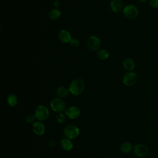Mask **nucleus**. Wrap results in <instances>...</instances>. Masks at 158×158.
<instances>
[{
	"mask_svg": "<svg viewBox=\"0 0 158 158\" xmlns=\"http://www.w3.org/2000/svg\"><path fill=\"white\" fill-rule=\"evenodd\" d=\"M85 89V82L81 78H76L73 79L69 88L70 93L74 96H78L81 94Z\"/></svg>",
	"mask_w": 158,
	"mask_h": 158,
	"instance_id": "obj_1",
	"label": "nucleus"
},
{
	"mask_svg": "<svg viewBox=\"0 0 158 158\" xmlns=\"http://www.w3.org/2000/svg\"><path fill=\"white\" fill-rule=\"evenodd\" d=\"M35 115L38 121H44L47 120L49 116V111L48 108L44 105H39L35 109Z\"/></svg>",
	"mask_w": 158,
	"mask_h": 158,
	"instance_id": "obj_2",
	"label": "nucleus"
},
{
	"mask_svg": "<svg viewBox=\"0 0 158 158\" xmlns=\"http://www.w3.org/2000/svg\"><path fill=\"white\" fill-rule=\"evenodd\" d=\"M50 106L53 111L57 113L63 112L66 109V104L65 101L59 98L53 99L51 101Z\"/></svg>",
	"mask_w": 158,
	"mask_h": 158,
	"instance_id": "obj_3",
	"label": "nucleus"
},
{
	"mask_svg": "<svg viewBox=\"0 0 158 158\" xmlns=\"http://www.w3.org/2000/svg\"><path fill=\"white\" fill-rule=\"evenodd\" d=\"M123 14L128 19H135L139 15V10L136 6L128 4L123 8Z\"/></svg>",
	"mask_w": 158,
	"mask_h": 158,
	"instance_id": "obj_4",
	"label": "nucleus"
},
{
	"mask_svg": "<svg viewBox=\"0 0 158 158\" xmlns=\"http://www.w3.org/2000/svg\"><path fill=\"white\" fill-rule=\"evenodd\" d=\"M80 134L79 128L75 125H69L64 130V135L65 137L70 139L76 138Z\"/></svg>",
	"mask_w": 158,
	"mask_h": 158,
	"instance_id": "obj_5",
	"label": "nucleus"
},
{
	"mask_svg": "<svg viewBox=\"0 0 158 158\" xmlns=\"http://www.w3.org/2000/svg\"><path fill=\"white\" fill-rule=\"evenodd\" d=\"M137 74L134 72H128L123 76L122 82L125 85L127 86H130L135 85L137 82Z\"/></svg>",
	"mask_w": 158,
	"mask_h": 158,
	"instance_id": "obj_6",
	"label": "nucleus"
},
{
	"mask_svg": "<svg viewBox=\"0 0 158 158\" xmlns=\"http://www.w3.org/2000/svg\"><path fill=\"white\" fill-rule=\"evenodd\" d=\"M133 153L135 156L142 157L146 156L149 152L148 147L144 144H136L133 146Z\"/></svg>",
	"mask_w": 158,
	"mask_h": 158,
	"instance_id": "obj_7",
	"label": "nucleus"
},
{
	"mask_svg": "<svg viewBox=\"0 0 158 158\" xmlns=\"http://www.w3.org/2000/svg\"><path fill=\"white\" fill-rule=\"evenodd\" d=\"M86 43L88 47L92 51H96L101 46L100 39L94 35L89 36L87 39Z\"/></svg>",
	"mask_w": 158,
	"mask_h": 158,
	"instance_id": "obj_8",
	"label": "nucleus"
},
{
	"mask_svg": "<svg viewBox=\"0 0 158 158\" xmlns=\"http://www.w3.org/2000/svg\"><path fill=\"white\" fill-rule=\"evenodd\" d=\"M80 113L81 112L80 109L75 106H70L65 110V115L70 119H75L78 118L80 116Z\"/></svg>",
	"mask_w": 158,
	"mask_h": 158,
	"instance_id": "obj_9",
	"label": "nucleus"
},
{
	"mask_svg": "<svg viewBox=\"0 0 158 158\" xmlns=\"http://www.w3.org/2000/svg\"><path fill=\"white\" fill-rule=\"evenodd\" d=\"M32 129L35 134L38 136L43 135L45 133L46 127L44 123H43L41 121L35 122L32 126Z\"/></svg>",
	"mask_w": 158,
	"mask_h": 158,
	"instance_id": "obj_10",
	"label": "nucleus"
},
{
	"mask_svg": "<svg viewBox=\"0 0 158 158\" xmlns=\"http://www.w3.org/2000/svg\"><path fill=\"white\" fill-rule=\"evenodd\" d=\"M58 38L61 42L67 43L70 41L72 36L69 31L66 30H61L58 33Z\"/></svg>",
	"mask_w": 158,
	"mask_h": 158,
	"instance_id": "obj_11",
	"label": "nucleus"
},
{
	"mask_svg": "<svg viewBox=\"0 0 158 158\" xmlns=\"http://www.w3.org/2000/svg\"><path fill=\"white\" fill-rule=\"evenodd\" d=\"M110 6L114 12L117 13L123 9V3L122 0H112L110 3Z\"/></svg>",
	"mask_w": 158,
	"mask_h": 158,
	"instance_id": "obj_12",
	"label": "nucleus"
},
{
	"mask_svg": "<svg viewBox=\"0 0 158 158\" xmlns=\"http://www.w3.org/2000/svg\"><path fill=\"white\" fill-rule=\"evenodd\" d=\"M60 146L62 149L68 151L73 148V145L70 139L65 137L60 141Z\"/></svg>",
	"mask_w": 158,
	"mask_h": 158,
	"instance_id": "obj_13",
	"label": "nucleus"
},
{
	"mask_svg": "<svg viewBox=\"0 0 158 158\" xmlns=\"http://www.w3.org/2000/svg\"><path fill=\"white\" fill-rule=\"evenodd\" d=\"M123 66L126 70L131 71L135 67V63L132 59L127 58L123 62Z\"/></svg>",
	"mask_w": 158,
	"mask_h": 158,
	"instance_id": "obj_14",
	"label": "nucleus"
},
{
	"mask_svg": "<svg viewBox=\"0 0 158 158\" xmlns=\"http://www.w3.org/2000/svg\"><path fill=\"white\" fill-rule=\"evenodd\" d=\"M133 149L132 144L129 141H124L123 142L120 146V151L125 154L129 153Z\"/></svg>",
	"mask_w": 158,
	"mask_h": 158,
	"instance_id": "obj_15",
	"label": "nucleus"
},
{
	"mask_svg": "<svg viewBox=\"0 0 158 158\" xmlns=\"http://www.w3.org/2000/svg\"><path fill=\"white\" fill-rule=\"evenodd\" d=\"M69 93H70L69 90L63 86L59 87L56 90V94H57V96L59 97V98H67L69 96Z\"/></svg>",
	"mask_w": 158,
	"mask_h": 158,
	"instance_id": "obj_16",
	"label": "nucleus"
},
{
	"mask_svg": "<svg viewBox=\"0 0 158 158\" xmlns=\"http://www.w3.org/2000/svg\"><path fill=\"white\" fill-rule=\"evenodd\" d=\"M7 102L8 105L10 107H13L16 106L17 103H18V99H17V98L16 95L15 94H13V93L10 94L7 97Z\"/></svg>",
	"mask_w": 158,
	"mask_h": 158,
	"instance_id": "obj_17",
	"label": "nucleus"
},
{
	"mask_svg": "<svg viewBox=\"0 0 158 158\" xmlns=\"http://www.w3.org/2000/svg\"><path fill=\"white\" fill-rule=\"evenodd\" d=\"M60 15H61L60 10L57 8L52 9L49 13V18L51 20H56L59 19L60 17Z\"/></svg>",
	"mask_w": 158,
	"mask_h": 158,
	"instance_id": "obj_18",
	"label": "nucleus"
},
{
	"mask_svg": "<svg viewBox=\"0 0 158 158\" xmlns=\"http://www.w3.org/2000/svg\"><path fill=\"white\" fill-rule=\"evenodd\" d=\"M97 57L101 60H106L109 57V54L106 49H102L97 52Z\"/></svg>",
	"mask_w": 158,
	"mask_h": 158,
	"instance_id": "obj_19",
	"label": "nucleus"
},
{
	"mask_svg": "<svg viewBox=\"0 0 158 158\" xmlns=\"http://www.w3.org/2000/svg\"><path fill=\"white\" fill-rule=\"evenodd\" d=\"M65 118H66V117H65V114H63L62 112L61 113H58L56 117V121L59 123H62L65 122Z\"/></svg>",
	"mask_w": 158,
	"mask_h": 158,
	"instance_id": "obj_20",
	"label": "nucleus"
},
{
	"mask_svg": "<svg viewBox=\"0 0 158 158\" xmlns=\"http://www.w3.org/2000/svg\"><path fill=\"white\" fill-rule=\"evenodd\" d=\"M36 116L35 114H29L25 117V120L27 123H33L36 119Z\"/></svg>",
	"mask_w": 158,
	"mask_h": 158,
	"instance_id": "obj_21",
	"label": "nucleus"
},
{
	"mask_svg": "<svg viewBox=\"0 0 158 158\" xmlns=\"http://www.w3.org/2000/svg\"><path fill=\"white\" fill-rule=\"evenodd\" d=\"M70 44L72 47L77 48L80 45V41L76 38H73L71 39L70 41Z\"/></svg>",
	"mask_w": 158,
	"mask_h": 158,
	"instance_id": "obj_22",
	"label": "nucleus"
},
{
	"mask_svg": "<svg viewBox=\"0 0 158 158\" xmlns=\"http://www.w3.org/2000/svg\"><path fill=\"white\" fill-rule=\"evenodd\" d=\"M149 5L156 9H158V0H149Z\"/></svg>",
	"mask_w": 158,
	"mask_h": 158,
	"instance_id": "obj_23",
	"label": "nucleus"
},
{
	"mask_svg": "<svg viewBox=\"0 0 158 158\" xmlns=\"http://www.w3.org/2000/svg\"><path fill=\"white\" fill-rule=\"evenodd\" d=\"M54 6L56 7H57L58 6H60V2L59 1H56L54 2Z\"/></svg>",
	"mask_w": 158,
	"mask_h": 158,
	"instance_id": "obj_24",
	"label": "nucleus"
},
{
	"mask_svg": "<svg viewBox=\"0 0 158 158\" xmlns=\"http://www.w3.org/2000/svg\"><path fill=\"white\" fill-rule=\"evenodd\" d=\"M139 1H140V2H147L148 0H138Z\"/></svg>",
	"mask_w": 158,
	"mask_h": 158,
	"instance_id": "obj_25",
	"label": "nucleus"
}]
</instances>
